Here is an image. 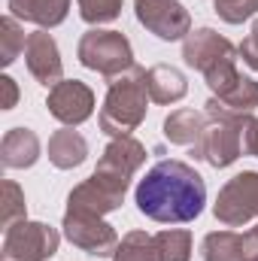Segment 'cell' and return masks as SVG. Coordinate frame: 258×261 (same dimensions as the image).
I'll return each instance as SVG.
<instances>
[{"label": "cell", "instance_id": "cell-1", "mask_svg": "<svg viewBox=\"0 0 258 261\" xmlns=\"http://www.w3.org/2000/svg\"><path fill=\"white\" fill-rule=\"evenodd\" d=\"M207 189L200 176L186 164H158L146 173V179L137 189V203L146 216L158 222H189L200 213Z\"/></svg>", "mask_w": 258, "mask_h": 261}]
</instances>
